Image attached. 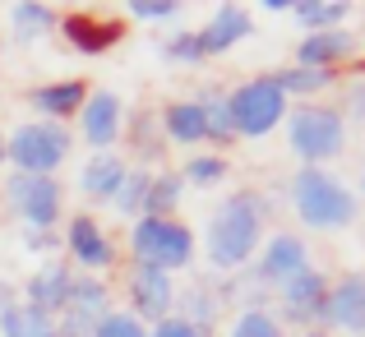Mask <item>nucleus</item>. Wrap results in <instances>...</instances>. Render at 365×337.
Returning <instances> with one entry per match:
<instances>
[{"label":"nucleus","instance_id":"f257e3e1","mask_svg":"<svg viewBox=\"0 0 365 337\" xmlns=\"http://www.w3.org/2000/svg\"><path fill=\"white\" fill-rule=\"evenodd\" d=\"M264 236H268V199L259 190H236V195H222L213 204L199 249H204L213 277H236L259 254Z\"/></svg>","mask_w":365,"mask_h":337},{"label":"nucleus","instance_id":"f03ea898","mask_svg":"<svg viewBox=\"0 0 365 337\" xmlns=\"http://www.w3.org/2000/svg\"><path fill=\"white\" fill-rule=\"evenodd\" d=\"M287 204H292L296 222L305 231H319V236L351 231L361 217L356 190L329 167H296L292 180H287Z\"/></svg>","mask_w":365,"mask_h":337},{"label":"nucleus","instance_id":"7ed1b4c3","mask_svg":"<svg viewBox=\"0 0 365 337\" xmlns=\"http://www.w3.org/2000/svg\"><path fill=\"white\" fill-rule=\"evenodd\" d=\"M125 249H130V264L158 268V273L176 277L185 268H195L199 259V231L185 227L180 217H134L125 231Z\"/></svg>","mask_w":365,"mask_h":337},{"label":"nucleus","instance_id":"20e7f679","mask_svg":"<svg viewBox=\"0 0 365 337\" xmlns=\"http://www.w3.org/2000/svg\"><path fill=\"white\" fill-rule=\"evenodd\" d=\"M70 157H74L70 125L19 120L5 134V171H19V176H61Z\"/></svg>","mask_w":365,"mask_h":337},{"label":"nucleus","instance_id":"39448f33","mask_svg":"<svg viewBox=\"0 0 365 337\" xmlns=\"http://www.w3.org/2000/svg\"><path fill=\"white\" fill-rule=\"evenodd\" d=\"M287 148L301 167H329L347 152V120L329 102H305L287 111Z\"/></svg>","mask_w":365,"mask_h":337},{"label":"nucleus","instance_id":"423d86ee","mask_svg":"<svg viewBox=\"0 0 365 337\" xmlns=\"http://www.w3.org/2000/svg\"><path fill=\"white\" fill-rule=\"evenodd\" d=\"M0 199H5L9 217L24 231H61V222H65L61 176H19V171H5L0 176Z\"/></svg>","mask_w":365,"mask_h":337},{"label":"nucleus","instance_id":"0eeeda50","mask_svg":"<svg viewBox=\"0 0 365 337\" xmlns=\"http://www.w3.org/2000/svg\"><path fill=\"white\" fill-rule=\"evenodd\" d=\"M227 111H232L236 139H268L273 130H282L292 102L282 98L273 74H255V79L236 83V88L227 93Z\"/></svg>","mask_w":365,"mask_h":337},{"label":"nucleus","instance_id":"6e6552de","mask_svg":"<svg viewBox=\"0 0 365 337\" xmlns=\"http://www.w3.org/2000/svg\"><path fill=\"white\" fill-rule=\"evenodd\" d=\"M61 249H65V264L74 268V273L83 277H107L111 268L120 264V245L116 236H111L107 227H102V217L93 213H70L61 222Z\"/></svg>","mask_w":365,"mask_h":337},{"label":"nucleus","instance_id":"1a4fd4ad","mask_svg":"<svg viewBox=\"0 0 365 337\" xmlns=\"http://www.w3.org/2000/svg\"><path fill=\"white\" fill-rule=\"evenodd\" d=\"M310 264H314V259H310V245H305L301 231H268L264 245H259V254L250 259L245 277L264 296H273L277 286H287L296 273H305Z\"/></svg>","mask_w":365,"mask_h":337},{"label":"nucleus","instance_id":"9d476101","mask_svg":"<svg viewBox=\"0 0 365 337\" xmlns=\"http://www.w3.org/2000/svg\"><path fill=\"white\" fill-rule=\"evenodd\" d=\"M329 282L333 277L324 273L319 264H310L305 273H296L287 286L273 291V319L282 323L287 333H305V328H319L324 319V301H329Z\"/></svg>","mask_w":365,"mask_h":337},{"label":"nucleus","instance_id":"9b49d317","mask_svg":"<svg viewBox=\"0 0 365 337\" xmlns=\"http://www.w3.org/2000/svg\"><path fill=\"white\" fill-rule=\"evenodd\" d=\"M176 296H180L176 277L158 273V268H143V264L125 268V314H134L143 328L171 319L176 314Z\"/></svg>","mask_w":365,"mask_h":337},{"label":"nucleus","instance_id":"f8f14e48","mask_svg":"<svg viewBox=\"0 0 365 337\" xmlns=\"http://www.w3.org/2000/svg\"><path fill=\"white\" fill-rule=\"evenodd\" d=\"M116 310V291H111L107 277H74L70 286V301H65V310L56 314V333L61 337H93L98 333V323L107 319V314Z\"/></svg>","mask_w":365,"mask_h":337},{"label":"nucleus","instance_id":"ddd939ff","mask_svg":"<svg viewBox=\"0 0 365 337\" xmlns=\"http://www.w3.org/2000/svg\"><path fill=\"white\" fill-rule=\"evenodd\" d=\"M125 102H120V93H111V88H88V98H83V107L79 115H74V139H83L93 152H116V143H120V134H125Z\"/></svg>","mask_w":365,"mask_h":337},{"label":"nucleus","instance_id":"4468645a","mask_svg":"<svg viewBox=\"0 0 365 337\" xmlns=\"http://www.w3.org/2000/svg\"><path fill=\"white\" fill-rule=\"evenodd\" d=\"M319 328L333 337H365V268H351L329 282Z\"/></svg>","mask_w":365,"mask_h":337},{"label":"nucleus","instance_id":"2eb2a0df","mask_svg":"<svg viewBox=\"0 0 365 337\" xmlns=\"http://www.w3.org/2000/svg\"><path fill=\"white\" fill-rule=\"evenodd\" d=\"M56 33H61V42L70 46V51H79V56H107L125 37V24L111 19V14H93V9H70V14H61Z\"/></svg>","mask_w":365,"mask_h":337},{"label":"nucleus","instance_id":"dca6fc26","mask_svg":"<svg viewBox=\"0 0 365 337\" xmlns=\"http://www.w3.org/2000/svg\"><path fill=\"white\" fill-rule=\"evenodd\" d=\"M74 277H79V273H74V268L65 264V259H42V264H37L33 273H28L24 282H19V301L56 319V314L65 310V301H70Z\"/></svg>","mask_w":365,"mask_h":337},{"label":"nucleus","instance_id":"f3484780","mask_svg":"<svg viewBox=\"0 0 365 337\" xmlns=\"http://www.w3.org/2000/svg\"><path fill=\"white\" fill-rule=\"evenodd\" d=\"M361 51V33L356 28H329V33H305L296 42L292 65H310V70H329L338 74L347 61H356Z\"/></svg>","mask_w":365,"mask_h":337},{"label":"nucleus","instance_id":"a211bd4d","mask_svg":"<svg viewBox=\"0 0 365 337\" xmlns=\"http://www.w3.org/2000/svg\"><path fill=\"white\" fill-rule=\"evenodd\" d=\"M195 33H199V46H204V61H217V56H227L232 46H241L255 33V14L245 5H236V0H227V5H213V14Z\"/></svg>","mask_w":365,"mask_h":337},{"label":"nucleus","instance_id":"6ab92c4d","mask_svg":"<svg viewBox=\"0 0 365 337\" xmlns=\"http://www.w3.org/2000/svg\"><path fill=\"white\" fill-rule=\"evenodd\" d=\"M158 130L167 139V148H204L208 143V125H204V107L195 98H171L158 111Z\"/></svg>","mask_w":365,"mask_h":337},{"label":"nucleus","instance_id":"aec40b11","mask_svg":"<svg viewBox=\"0 0 365 337\" xmlns=\"http://www.w3.org/2000/svg\"><path fill=\"white\" fill-rule=\"evenodd\" d=\"M83 98H88V79H56V83L28 88V107L37 111V120H51V125H70L79 115Z\"/></svg>","mask_w":365,"mask_h":337},{"label":"nucleus","instance_id":"412c9836","mask_svg":"<svg viewBox=\"0 0 365 337\" xmlns=\"http://www.w3.org/2000/svg\"><path fill=\"white\" fill-rule=\"evenodd\" d=\"M125 171H130L125 152H93V157H83L79 176H74V190H79V199H88V204H111L120 180H125Z\"/></svg>","mask_w":365,"mask_h":337},{"label":"nucleus","instance_id":"4be33fe9","mask_svg":"<svg viewBox=\"0 0 365 337\" xmlns=\"http://www.w3.org/2000/svg\"><path fill=\"white\" fill-rule=\"evenodd\" d=\"M125 143H130V167H143V171H158L162 167V157H167V139H162V130H158V115L153 111H134V115H125V134H120Z\"/></svg>","mask_w":365,"mask_h":337},{"label":"nucleus","instance_id":"5701e85b","mask_svg":"<svg viewBox=\"0 0 365 337\" xmlns=\"http://www.w3.org/2000/svg\"><path fill=\"white\" fill-rule=\"evenodd\" d=\"M176 314H180L185 323H195V328L213 333L217 323H222V314H227L222 291H217V277H204V282L180 286V296H176Z\"/></svg>","mask_w":365,"mask_h":337},{"label":"nucleus","instance_id":"b1692460","mask_svg":"<svg viewBox=\"0 0 365 337\" xmlns=\"http://www.w3.org/2000/svg\"><path fill=\"white\" fill-rule=\"evenodd\" d=\"M5 24H9V37H14L19 46H33V42H42V37L56 33L61 9L46 5V0H14L9 14H5Z\"/></svg>","mask_w":365,"mask_h":337},{"label":"nucleus","instance_id":"393cba45","mask_svg":"<svg viewBox=\"0 0 365 337\" xmlns=\"http://www.w3.org/2000/svg\"><path fill=\"white\" fill-rule=\"evenodd\" d=\"M273 79H277V88H282V98L296 102V107H305V102H319L329 88H338V74L310 70V65H287V70H277Z\"/></svg>","mask_w":365,"mask_h":337},{"label":"nucleus","instance_id":"a878e982","mask_svg":"<svg viewBox=\"0 0 365 337\" xmlns=\"http://www.w3.org/2000/svg\"><path fill=\"white\" fill-rule=\"evenodd\" d=\"M351 0H292V19L305 33H329V28H351Z\"/></svg>","mask_w":365,"mask_h":337},{"label":"nucleus","instance_id":"bb28decb","mask_svg":"<svg viewBox=\"0 0 365 337\" xmlns=\"http://www.w3.org/2000/svg\"><path fill=\"white\" fill-rule=\"evenodd\" d=\"M180 204H185V180L176 176V167H158L148 180L143 217H180Z\"/></svg>","mask_w":365,"mask_h":337},{"label":"nucleus","instance_id":"cd10ccee","mask_svg":"<svg viewBox=\"0 0 365 337\" xmlns=\"http://www.w3.org/2000/svg\"><path fill=\"white\" fill-rule=\"evenodd\" d=\"M195 102L204 107V125H208V143H213V152L232 148V143H236V125H232V111H227V88L208 83V88H199Z\"/></svg>","mask_w":365,"mask_h":337},{"label":"nucleus","instance_id":"c85d7f7f","mask_svg":"<svg viewBox=\"0 0 365 337\" xmlns=\"http://www.w3.org/2000/svg\"><path fill=\"white\" fill-rule=\"evenodd\" d=\"M176 176L185 180V190H217L227 176H232V162H227L222 152H190V157L180 162Z\"/></svg>","mask_w":365,"mask_h":337},{"label":"nucleus","instance_id":"c756f323","mask_svg":"<svg viewBox=\"0 0 365 337\" xmlns=\"http://www.w3.org/2000/svg\"><path fill=\"white\" fill-rule=\"evenodd\" d=\"M0 337H61L56 333V319L42 310H33V305H9L5 314H0Z\"/></svg>","mask_w":365,"mask_h":337},{"label":"nucleus","instance_id":"7c9ffc66","mask_svg":"<svg viewBox=\"0 0 365 337\" xmlns=\"http://www.w3.org/2000/svg\"><path fill=\"white\" fill-rule=\"evenodd\" d=\"M148 180H153V171H143V167H130L125 171V180H120V190H116V199H111V213L125 217V222H134V217H143V199H148Z\"/></svg>","mask_w":365,"mask_h":337},{"label":"nucleus","instance_id":"2f4dec72","mask_svg":"<svg viewBox=\"0 0 365 337\" xmlns=\"http://www.w3.org/2000/svg\"><path fill=\"white\" fill-rule=\"evenodd\" d=\"M227 337H287V328L273 319L268 305H245V310H232Z\"/></svg>","mask_w":365,"mask_h":337},{"label":"nucleus","instance_id":"473e14b6","mask_svg":"<svg viewBox=\"0 0 365 337\" xmlns=\"http://www.w3.org/2000/svg\"><path fill=\"white\" fill-rule=\"evenodd\" d=\"M158 51H162V61H171V65H204V46H199L195 28H180V33L162 37Z\"/></svg>","mask_w":365,"mask_h":337},{"label":"nucleus","instance_id":"72a5a7b5","mask_svg":"<svg viewBox=\"0 0 365 337\" xmlns=\"http://www.w3.org/2000/svg\"><path fill=\"white\" fill-rule=\"evenodd\" d=\"M180 9H185L180 0H125V14L134 24H171Z\"/></svg>","mask_w":365,"mask_h":337},{"label":"nucleus","instance_id":"f704fd0d","mask_svg":"<svg viewBox=\"0 0 365 337\" xmlns=\"http://www.w3.org/2000/svg\"><path fill=\"white\" fill-rule=\"evenodd\" d=\"M338 115L347 120V130H351V125H365V79H351V83H342Z\"/></svg>","mask_w":365,"mask_h":337},{"label":"nucleus","instance_id":"c9c22d12","mask_svg":"<svg viewBox=\"0 0 365 337\" xmlns=\"http://www.w3.org/2000/svg\"><path fill=\"white\" fill-rule=\"evenodd\" d=\"M93 337H148V328H143L134 314H125L120 305H116V310H111L107 319L98 323V333H93Z\"/></svg>","mask_w":365,"mask_h":337},{"label":"nucleus","instance_id":"e433bc0d","mask_svg":"<svg viewBox=\"0 0 365 337\" xmlns=\"http://www.w3.org/2000/svg\"><path fill=\"white\" fill-rule=\"evenodd\" d=\"M148 337H213V333H204V328H195V323H185L180 314H171V319H162V323H153Z\"/></svg>","mask_w":365,"mask_h":337},{"label":"nucleus","instance_id":"4c0bfd02","mask_svg":"<svg viewBox=\"0 0 365 337\" xmlns=\"http://www.w3.org/2000/svg\"><path fill=\"white\" fill-rule=\"evenodd\" d=\"M24 249H28V254L56 259V249H61V231H24Z\"/></svg>","mask_w":365,"mask_h":337},{"label":"nucleus","instance_id":"58836bf2","mask_svg":"<svg viewBox=\"0 0 365 337\" xmlns=\"http://www.w3.org/2000/svg\"><path fill=\"white\" fill-rule=\"evenodd\" d=\"M9 305H19V282H9V277H0V314H5Z\"/></svg>","mask_w":365,"mask_h":337},{"label":"nucleus","instance_id":"ea45409f","mask_svg":"<svg viewBox=\"0 0 365 337\" xmlns=\"http://www.w3.org/2000/svg\"><path fill=\"white\" fill-rule=\"evenodd\" d=\"M259 9H268V14H292V0H259Z\"/></svg>","mask_w":365,"mask_h":337},{"label":"nucleus","instance_id":"a19ab883","mask_svg":"<svg viewBox=\"0 0 365 337\" xmlns=\"http://www.w3.org/2000/svg\"><path fill=\"white\" fill-rule=\"evenodd\" d=\"M351 190H356V204L365 208V171H361V180H356V185H351Z\"/></svg>","mask_w":365,"mask_h":337},{"label":"nucleus","instance_id":"79ce46f5","mask_svg":"<svg viewBox=\"0 0 365 337\" xmlns=\"http://www.w3.org/2000/svg\"><path fill=\"white\" fill-rule=\"evenodd\" d=\"M287 337H333V333H324V328H305V333H287Z\"/></svg>","mask_w":365,"mask_h":337},{"label":"nucleus","instance_id":"37998d69","mask_svg":"<svg viewBox=\"0 0 365 337\" xmlns=\"http://www.w3.org/2000/svg\"><path fill=\"white\" fill-rule=\"evenodd\" d=\"M0 176H5V134H0Z\"/></svg>","mask_w":365,"mask_h":337}]
</instances>
